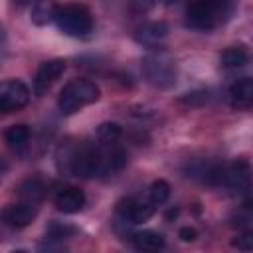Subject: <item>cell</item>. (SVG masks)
I'll return each instance as SVG.
<instances>
[{
	"instance_id": "obj_14",
	"label": "cell",
	"mask_w": 253,
	"mask_h": 253,
	"mask_svg": "<svg viewBox=\"0 0 253 253\" xmlns=\"http://www.w3.org/2000/svg\"><path fill=\"white\" fill-rule=\"evenodd\" d=\"M132 245L138 251H158L164 247V237L158 231L152 229H144L132 235Z\"/></svg>"
},
{
	"instance_id": "obj_1",
	"label": "cell",
	"mask_w": 253,
	"mask_h": 253,
	"mask_svg": "<svg viewBox=\"0 0 253 253\" xmlns=\"http://www.w3.org/2000/svg\"><path fill=\"white\" fill-rule=\"evenodd\" d=\"M235 10V0H192L186 12V26L196 32H211L225 24Z\"/></svg>"
},
{
	"instance_id": "obj_20",
	"label": "cell",
	"mask_w": 253,
	"mask_h": 253,
	"mask_svg": "<svg viewBox=\"0 0 253 253\" xmlns=\"http://www.w3.org/2000/svg\"><path fill=\"white\" fill-rule=\"evenodd\" d=\"M75 233V229L71 227V225H63V223H57V221H53L47 229H45V235H47V239H53V241H61V239H67V237H71Z\"/></svg>"
},
{
	"instance_id": "obj_12",
	"label": "cell",
	"mask_w": 253,
	"mask_h": 253,
	"mask_svg": "<svg viewBox=\"0 0 253 253\" xmlns=\"http://www.w3.org/2000/svg\"><path fill=\"white\" fill-rule=\"evenodd\" d=\"M227 97H229V105L233 109H239V111L249 109L253 103V81L249 77H241V79L233 81L227 91Z\"/></svg>"
},
{
	"instance_id": "obj_19",
	"label": "cell",
	"mask_w": 253,
	"mask_h": 253,
	"mask_svg": "<svg viewBox=\"0 0 253 253\" xmlns=\"http://www.w3.org/2000/svg\"><path fill=\"white\" fill-rule=\"evenodd\" d=\"M121 134H123V128L117 123H103L97 128V138L101 142H117L121 138Z\"/></svg>"
},
{
	"instance_id": "obj_3",
	"label": "cell",
	"mask_w": 253,
	"mask_h": 253,
	"mask_svg": "<svg viewBox=\"0 0 253 253\" xmlns=\"http://www.w3.org/2000/svg\"><path fill=\"white\" fill-rule=\"evenodd\" d=\"M99 97H101V89L95 81L73 79L61 89V93L57 97V107L63 115H73V113L81 111L83 107L99 101Z\"/></svg>"
},
{
	"instance_id": "obj_24",
	"label": "cell",
	"mask_w": 253,
	"mask_h": 253,
	"mask_svg": "<svg viewBox=\"0 0 253 253\" xmlns=\"http://www.w3.org/2000/svg\"><path fill=\"white\" fill-rule=\"evenodd\" d=\"M2 40H4V32H2V28H0V43H2Z\"/></svg>"
},
{
	"instance_id": "obj_22",
	"label": "cell",
	"mask_w": 253,
	"mask_h": 253,
	"mask_svg": "<svg viewBox=\"0 0 253 253\" xmlns=\"http://www.w3.org/2000/svg\"><path fill=\"white\" fill-rule=\"evenodd\" d=\"M178 235H180V239H182V241H196V237H198V231H196L194 227L186 225V227H182V229L178 231Z\"/></svg>"
},
{
	"instance_id": "obj_13",
	"label": "cell",
	"mask_w": 253,
	"mask_h": 253,
	"mask_svg": "<svg viewBox=\"0 0 253 253\" xmlns=\"http://www.w3.org/2000/svg\"><path fill=\"white\" fill-rule=\"evenodd\" d=\"M59 4L55 0H36L32 6V22L36 26H47L51 22H55V14H57Z\"/></svg>"
},
{
	"instance_id": "obj_7",
	"label": "cell",
	"mask_w": 253,
	"mask_h": 253,
	"mask_svg": "<svg viewBox=\"0 0 253 253\" xmlns=\"http://www.w3.org/2000/svg\"><path fill=\"white\" fill-rule=\"evenodd\" d=\"M156 206L148 200H138V198H125L117 204V215L125 221V223H144L154 215Z\"/></svg>"
},
{
	"instance_id": "obj_25",
	"label": "cell",
	"mask_w": 253,
	"mask_h": 253,
	"mask_svg": "<svg viewBox=\"0 0 253 253\" xmlns=\"http://www.w3.org/2000/svg\"><path fill=\"white\" fill-rule=\"evenodd\" d=\"M166 2H168V4H172V2H178V0H166Z\"/></svg>"
},
{
	"instance_id": "obj_6",
	"label": "cell",
	"mask_w": 253,
	"mask_h": 253,
	"mask_svg": "<svg viewBox=\"0 0 253 253\" xmlns=\"http://www.w3.org/2000/svg\"><path fill=\"white\" fill-rule=\"evenodd\" d=\"M30 89L20 79L0 81V113H14L28 105Z\"/></svg>"
},
{
	"instance_id": "obj_21",
	"label": "cell",
	"mask_w": 253,
	"mask_h": 253,
	"mask_svg": "<svg viewBox=\"0 0 253 253\" xmlns=\"http://www.w3.org/2000/svg\"><path fill=\"white\" fill-rule=\"evenodd\" d=\"M231 245L237 247V249H241V251L253 249V235H251V231H243L241 235H237V237L231 241Z\"/></svg>"
},
{
	"instance_id": "obj_23",
	"label": "cell",
	"mask_w": 253,
	"mask_h": 253,
	"mask_svg": "<svg viewBox=\"0 0 253 253\" xmlns=\"http://www.w3.org/2000/svg\"><path fill=\"white\" fill-rule=\"evenodd\" d=\"M130 4H132L134 10H138V12H146L148 8L154 6V0H130Z\"/></svg>"
},
{
	"instance_id": "obj_10",
	"label": "cell",
	"mask_w": 253,
	"mask_h": 253,
	"mask_svg": "<svg viewBox=\"0 0 253 253\" xmlns=\"http://www.w3.org/2000/svg\"><path fill=\"white\" fill-rule=\"evenodd\" d=\"M166 38H168V26L164 22H146L134 32V40L140 45L152 47V49H158Z\"/></svg>"
},
{
	"instance_id": "obj_18",
	"label": "cell",
	"mask_w": 253,
	"mask_h": 253,
	"mask_svg": "<svg viewBox=\"0 0 253 253\" xmlns=\"http://www.w3.org/2000/svg\"><path fill=\"white\" fill-rule=\"evenodd\" d=\"M170 198V184L166 180H154L148 188V200L154 206H162Z\"/></svg>"
},
{
	"instance_id": "obj_11",
	"label": "cell",
	"mask_w": 253,
	"mask_h": 253,
	"mask_svg": "<svg viewBox=\"0 0 253 253\" xmlns=\"http://www.w3.org/2000/svg\"><path fill=\"white\" fill-rule=\"evenodd\" d=\"M53 204L63 213H77L85 206V194L75 186H65L57 190V194L53 196Z\"/></svg>"
},
{
	"instance_id": "obj_16",
	"label": "cell",
	"mask_w": 253,
	"mask_h": 253,
	"mask_svg": "<svg viewBox=\"0 0 253 253\" xmlns=\"http://www.w3.org/2000/svg\"><path fill=\"white\" fill-rule=\"evenodd\" d=\"M4 140L12 150H22L30 142V128L26 125H12L4 130Z\"/></svg>"
},
{
	"instance_id": "obj_17",
	"label": "cell",
	"mask_w": 253,
	"mask_h": 253,
	"mask_svg": "<svg viewBox=\"0 0 253 253\" xmlns=\"http://www.w3.org/2000/svg\"><path fill=\"white\" fill-rule=\"evenodd\" d=\"M43 196V186L40 184V180H28L20 186V198L24 202H32V204H38Z\"/></svg>"
},
{
	"instance_id": "obj_8",
	"label": "cell",
	"mask_w": 253,
	"mask_h": 253,
	"mask_svg": "<svg viewBox=\"0 0 253 253\" xmlns=\"http://www.w3.org/2000/svg\"><path fill=\"white\" fill-rule=\"evenodd\" d=\"M36 213H38V204L20 200L18 204L6 206L0 211V219L8 227H12V229H22V227H26V225L32 223V219L36 217Z\"/></svg>"
},
{
	"instance_id": "obj_4",
	"label": "cell",
	"mask_w": 253,
	"mask_h": 253,
	"mask_svg": "<svg viewBox=\"0 0 253 253\" xmlns=\"http://www.w3.org/2000/svg\"><path fill=\"white\" fill-rule=\"evenodd\" d=\"M142 75L150 85L168 89L176 83V61L168 51L156 49L142 59Z\"/></svg>"
},
{
	"instance_id": "obj_9",
	"label": "cell",
	"mask_w": 253,
	"mask_h": 253,
	"mask_svg": "<svg viewBox=\"0 0 253 253\" xmlns=\"http://www.w3.org/2000/svg\"><path fill=\"white\" fill-rule=\"evenodd\" d=\"M65 67L67 65L63 59H49V61L42 63L40 69L36 71V77H34V93L45 95L53 87V83L63 75Z\"/></svg>"
},
{
	"instance_id": "obj_5",
	"label": "cell",
	"mask_w": 253,
	"mask_h": 253,
	"mask_svg": "<svg viewBox=\"0 0 253 253\" xmlns=\"http://www.w3.org/2000/svg\"><path fill=\"white\" fill-rule=\"evenodd\" d=\"M57 28L71 38H87L93 32V16L81 4H65L57 8L55 14Z\"/></svg>"
},
{
	"instance_id": "obj_2",
	"label": "cell",
	"mask_w": 253,
	"mask_h": 253,
	"mask_svg": "<svg viewBox=\"0 0 253 253\" xmlns=\"http://www.w3.org/2000/svg\"><path fill=\"white\" fill-rule=\"evenodd\" d=\"M204 180L213 186L225 188L233 194H247L249 190V164L245 160L213 164L204 170Z\"/></svg>"
},
{
	"instance_id": "obj_15",
	"label": "cell",
	"mask_w": 253,
	"mask_h": 253,
	"mask_svg": "<svg viewBox=\"0 0 253 253\" xmlns=\"http://www.w3.org/2000/svg\"><path fill=\"white\" fill-rule=\"evenodd\" d=\"M247 59H249V53L243 45H231V47L223 49L219 55V63L225 69H237V67L245 65Z\"/></svg>"
}]
</instances>
